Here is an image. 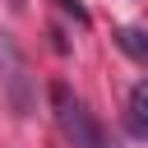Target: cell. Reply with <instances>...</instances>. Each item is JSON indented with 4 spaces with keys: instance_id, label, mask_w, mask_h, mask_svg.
Returning <instances> with one entry per match:
<instances>
[{
    "instance_id": "1",
    "label": "cell",
    "mask_w": 148,
    "mask_h": 148,
    "mask_svg": "<svg viewBox=\"0 0 148 148\" xmlns=\"http://www.w3.org/2000/svg\"><path fill=\"white\" fill-rule=\"evenodd\" d=\"M51 106H56V125H60V134L69 139V148H111L102 120H97V116H92L65 83L51 88Z\"/></svg>"
},
{
    "instance_id": "2",
    "label": "cell",
    "mask_w": 148,
    "mask_h": 148,
    "mask_svg": "<svg viewBox=\"0 0 148 148\" xmlns=\"http://www.w3.org/2000/svg\"><path fill=\"white\" fill-rule=\"evenodd\" d=\"M0 74H5V83H9L14 111L28 116V65H23V56L14 51V42H9L5 32H0Z\"/></svg>"
},
{
    "instance_id": "3",
    "label": "cell",
    "mask_w": 148,
    "mask_h": 148,
    "mask_svg": "<svg viewBox=\"0 0 148 148\" xmlns=\"http://www.w3.org/2000/svg\"><path fill=\"white\" fill-rule=\"evenodd\" d=\"M130 134H139V139H148V79H139L134 88H130Z\"/></svg>"
},
{
    "instance_id": "4",
    "label": "cell",
    "mask_w": 148,
    "mask_h": 148,
    "mask_svg": "<svg viewBox=\"0 0 148 148\" xmlns=\"http://www.w3.org/2000/svg\"><path fill=\"white\" fill-rule=\"evenodd\" d=\"M116 46H120L130 60L148 65V28H120V32H116Z\"/></svg>"
},
{
    "instance_id": "5",
    "label": "cell",
    "mask_w": 148,
    "mask_h": 148,
    "mask_svg": "<svg viewBox=\"0 0 148 148\" xmlns=\"http://www.w3.org/2000/svg\"><path fill=\"white\" fill-rule=\"evenodd\" d=\"M56 5H60V9H65V14H74V18H79V23H88V9H83V5H79V0H56Z\"/></svg>"
},
{
    "instance_id": "6",
    "label": "cell",
    "mask_w": 148,
    "mask_h": 148,
    "mask_svg": "<svg viewBox=\"0 0 148 148\" xmlns=\"http://www.w3.org/2000/svg\"><path fill=\"white\" fill-rule=\"evenodd\" d=\"M5 5H9V9H18V5H23V0H5Z\"/></svg>"
}]
</instances>
